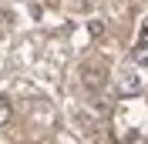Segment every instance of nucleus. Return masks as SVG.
Returning <instances> with one entry per match:
<instances>
[{"mask_svg": "<svg viewBox=\"0 0 148 144\" xmlns=\"http://www.w3.org/2000/svg\"><path fill=\"white\" fill-rule=\"evenodd\" d=\"M118 94H121V97H135V94H141V77H135V74H121V77H118Z\"/></svg>", "mask_w": 148, "mask_h": 144, "instance_id": "nucleus-1", "label": "nucleus"}, {"mask_svg": "<svg viewBox=\"0 0 148 144\" xmlns=\"http://www.w3.org/2000/svg\"><path fill=\"white\" fill-rule=\"evenodd\" d=\"M84 87L88 90H101L104 87V71L101 67H84Z\"/></svg>", "mask_w": 148, "mask_h": 144, "instance_id": "nucleus-2", "label": "nucleus"}, {"mask_svg": "<svg viewBox=\"0 0 148 144\" xmlns=\"http://www.w3.org/2000/svg\"><path fill=\"white\" fill-rule=\"evenodd\" d=\"M131 60L138 64V67H148V44H138L131 50Z\"/></svg>", "mask_w": 148, "mask_h": 144, "instance_id": "nucleus-3", "label": "nucleus"}, {"mask_svg": "<svg viewBox=\"0 0 148 144\" xmlns=\"http://www.w3.org/2000/svg\"><path fill=\"white\" fill-rule=\"evenodd\" d=\"M7 121H10V101L3 97V94H0V127L7 124Z\"/></svg>", "mask_w": 148, "mask_h": 144, "instance_id": "nucleus-4", "label": "nucleus"}, {"mask_svg": "<svg viewBox=\"0 0 148 144\" xmlns=\"http://www.w3.org/2000/svg\"><path fill=\"white\" fill-rule=\"evenodd\" d=\"M88 34H91V37H101L104 34V20H91V24H88Z\"/></svg>", "mask_w": 148, "mask_h": 144, "instance_id": "nucleus-5", "label": "nucleus"}, {"mask_svg": "<svg viewBox=\"0 0 148 144\" xmlns=\"http://www.w3.org/2000/svg\"><path fill=\"white\" fill-rule=\"evenodd\" d=\"M138 44H148V27H141V34H138Z\"/></svg>", "mask_w": 148, "mask_h": 144, "instance_id": "nucleus-6", "label": "nucleus"}]
</instances>
